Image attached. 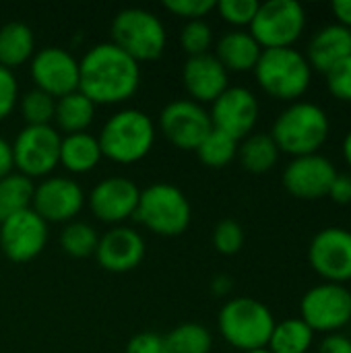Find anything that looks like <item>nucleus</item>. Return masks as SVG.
Here are the masks:
<instances>
[{
	"label": "nucleus",
	"instance_id": "nucleus-1",
	"mask_svg": "<svg viewBox=\"0 0 351 353\" xmlns=\"http://www.w3.org/2000/svg\"><path fill=\"white\" fill-rule=\"evenodd\" d=\"M141 85V66L112 41L95 43L79 60V91L95 105L130 99Z\"/></svg>",
	"mask_w": 351,
	"mask_h": 353
},
{
	"label": "nucleus",
	"instance_id": "nucleus-2",
	"mask_svg": "<svg viewBox=\"0 0 351 353\" xmlns=\"http://www.w3.org/2000/svg\"><path fill=\"white\" fill-rule=\"evenodd\" d=\"M331 122L327 112L310 101L290 103L273 122L271 139L279 153L304 157L319 153L329 141Z\"/></svg>",
	"mask_w": 351,
	"mask_h": 353
},
{
	"label": "nucleus",
	"instance_id": "nucleus-3",
	"mask_svg": "<svg viewBox=\"0 0 351 353\" xmlns=\"http://www.w3.org/2000/svg\"><path fill=\"white\" fill-rule=\"evenodd\" d=\"M97 141L103 157L116 163H137L153 149L155 124L143 110L124 108L106 120Z\"/></svg>",
	"mask_w": 351,
	"mask_h": 353
},
{
	"label": "nucleus",
	"instance_id": "nucleus-4",
	"mask_svg": "<svg viewBox=\"0 0 351 353\" xmlns=\"http://www.w3.org/2000/svg\"><path fill=\"white\" fill-rule=\"evenodd\" d=\"M252 72L267 95L292 103L308 91L312 81V68L306 56L296 48L263 50Z\"/></svg>",
	"mask_w": 351,
	"mask_h": 353
},
{
	"label": "nucleus",
	"instance_id": "nucleus-5",
	"mask_svg": "<svg viewBox=\"0 0 351 353\" xmlns=\"http://www.w3.org/2000/svg\"><path fill=\"white\" fill-rule=\"evenodd\" d=\"M217 329L221 337L240 352L267 347L275 329V316L263 302L254 298H232L217 314Z\"/></svg>",
	"mask_w": 351,
	"mask_h": 353
},
{
	"label": "nucleus",
	"instance_id": "nucleus-6",
	"mask_svg": "<svg viewBox=\"0 0 351 353\" xmlns=\"http://www.w3.org/2000/svg\"><path fill=\"white\" fill-rule=\"evenodd\" d=\"M132 219L157 236L174 238L188 230L192 209L186 194L178 186L155 182L141 190Z\"/></svg>",
	"mask_w": 351,
	"mask_h": 353
},
{
	"label": "nucleus",
	"instance_id": "nucleus-7",
	"mask_svg": "<svg viewBox=\"0 0 351 353\" xmlns=\"http://www.w3.org/2000/svg\"><path fill=\"white\" fill-rule=\"evenodd\" d=\"M112 43L126 52L137 62H151L157 60L168 43V31L163 21L139 6L122 8L112 19Z\"/></svg>",
	"mask_w": 351,
	"mask_h": 353
},
{
	"label": "nucleus",
	"instance_id": "nucleus-8",
	"mask_svg": "<svg viewBox=\"0 0 351 353\" xmlns=\"http://www.w3.org/2000/svg\"><path fill=\"white\" fill-rule=\"evenodd\" d=\"M306 29V10L296 0H267L248 27L250 35L263 50L294 48Z\"/></svg>",
	"mask_w": 351,
	"mask_h": 353
},
{
	"label": "nucleus",
	"instance_id": "nucleus-9",
	"mask_svg": "<svg viewBox=\"0 0 351 353\" xmlns=\"http://www.w3.org/2000/svg\"><path fill=\"white\" fill-rule=\"evenodd\" d=\"M300 319L317 333H339L351 323V292L339 283H319L300 300Z\"/></svg>",
	"mask_w": 351,
	"mask_h": 353
},
{
	"label": "nucleus",
	"instance_id": "nucleus-10",
	"mask_svg": "<svg viewBox=\"0 0 351 353\" xmlns=\"http://www.w3.org/2000/svg\"><path fill=\"white\" fill-rule=\"evenodd\" d=\"M60 132L50 126H25L12 147V163L27 178H48L60 165Z\"/></svg>",
	"mask_w": 351,
	"mask_h": 353
},
{
	"label": "nucleus",
	"instance_id": "nucleus-11",
	"mask_svg": "<svg viewBox=\"0 0 351 353\" xmlns=\"http://www.w3.org/2000/svg\"><path fill=\"white\" fill-rule=\"evenodd\" d=\"M308 263L325 283L351 281V232L339 225L314 234L308 246Z\"/></svg>",
	"mask_w": 351,
	"mask_h": 353
},
{
	"label": "nucleus",
	"instance_id": "nucleus-12",
	"mask_svg": "<svg viewBox=\"0 0 351 353\" xmlns=\"http://www.w3.org/2000/svg\"><path fill=\"white\" fill-rule=\"evenodd\" d=\"M161 134L178 149L197 151L213 130L209 110L192 99H174L159 114Z\"/></svg>",
	"mask_w": 351,
	"mask_h": 353
},
{
	"label": "nucleus",
	"instance_id": "nucleus-13",
	"mask_svg": "<svg viewBox=\"0 0 351 353\" xmlns=\"http://www.w3.org/2000/svg\"><path fill=\"white\" fill-rule=\"evenodd\" d=\"M261 105L257 95L246 87H228L209 110L215 130L225 132L234 141H242L252 134L259 122Z\"/></svg>",
	"mask_w": 351,
	"mask_h": 353
},
{
	"label": "nucleus",
	"instance_id": "nucleus-14",
	"mask_svg": "<svg viewBox=\"0 0 351 353\" xmlns=\"http://www.w3.org/2000/svg\"><path fill=\"white\" fill-rule=\"evenodd\" d=\"M29 72L37 89L54 99L79 91V60L64 48L48 46L33 54Z\"/></svg>",
	"mask_w": 351,
	"mask_h": 353
},
{
	"label": "nucleus",
	"instance_id": "nucleus-15",
	"mask_svg": "<svg viewBox=\"0 0 351 353\" xmlns=\"http://www.w3.org/2000/svg\"><path fill=\"white\" fill-rule=\"evenodd\" d=\"M85 207L81 184L66 176H48L33 190L31 209L46 223H70Z\"/></svg>",
	"mask_w": 351,
	"mask_h": 353
},
{
	"label": "nucleus",
	"instance_id": "nucleus-16",
	"mask_svg": "<svg viewBox=\"0 0 351 353\" xmlns=\"http://www.w3.org/2000/svg\"><path fill=\"white\" fill-rule=\"evenodd\" d=\"M48 242V223L33 211L25 209L0 223V248L12 263H29L41 254Z\"/></svg>",
	"mask_w": 351,
	"mask_h": 353
},
{
	"label": "nucleus",
	"instance_id": "nucleus-17",
	"mask_svg": "<svg viewBox=\"0 0 351 353\" xmlns=\"http://www.w3.org/2000/svg\"><path fill=\"white\" fill-rule=\"evenodd\" d=\"M337 176L335 163L321 155L292 157L281 174L283 188L300 201H319L329 194V188Z\"/></svg>",
	"mask_w": 351,
	"mask_h": 353
},
{
	"label": "nucleus",
	"instance_id": "nucleus-18",
	"mask_svg": "<svg viewBox=\"0 0 351 353\" xmlns=\"http://www.w3.org/2000/svg\"><path fill=\"white\" fill-rule=\"evenodd\" d=\"M139 196H141V188L130 178L110 176L91 188L87 203L91 213L99 221L118 225L134 215Z\"/></svg>",
	"mask_w": 351,
	"mask_h": 353
},
{
	"label": "nucleus",
	"instance_id": "nucleus-19",
	"mask_svg": "<svg viewBox=\"0 0 351 353\" xmlns=\"http://www.w3.org/2000/svg\"><path fill=\"white\" fill-rule=\"evenodd\" d=\"M95 259L110 273H128L145 259V240L132 228L116 225L99 238Z\"/></svg>",
	"mask_w": 351,
	"mask_h": 353
},
{
	"label": "nucleus",
	"instance_id": "nucleus-20",
	"mask_svg": "<svg viewBox=\"0 0 351 353\" xmlns=\"http://www.w3.org/2000/svg\"><path fill=\"white\" fill-rule=\"evenodd\" d=\"M182 83L192 101L213 103L230 87V72L213 54L190 56L182 66Z\"/></svg>",
	"mask_w": 351,
	"mask_h": 353
},
{
	"label": "nucleus",
	"instance_id": "nucleus-21",
	"mask_svg": "<svg viewBox=\"0 0 351 353\" xmlns=\"http://www.w3.org/2000/svg\"><path fill=\"white\" fill-rule=\"evenodd\" d=\"M306 60L312 70L327 74L335 64L351 56V29L337 23L321 27L308 41Z\"/></svg>",
	"mask_w": 351,
	"mask_h": 353
},
{
	"label": "nucleus",
	"instance_id": "nucleus-22",
	"mask_svg": "<svg viewBox=\"0 0 351 353\" xmlns=\"http://www.w3.org/2000/svg\"><path fill=\"white\" fill-rule=\"evenodd\" d=\"M263 48L250 35L248 29H232L225 31L215 46V58L228 72H248L254 70Z\"/></svg>",
	"mask_w": 351,
	"mask_h": 353
},
{
	"label": "nucleus",
	"instance_id": "nucleus-23",
	"mask_svg": "<svg viewBox=\"0 0 351 353\" xmlns=\"http://www.w3.org/2000/svg\"><path fill=\"white\" fill-rule=\"evenodd\" d=\"M101 157L99 141L89 132L66 134L60 141V165L70 174H87L95 170Z\"/></svg>",
	"mask_w": 351,
	"mask_h": 353
},
{
	"label": "nucleus",
	"instance_id": "nucleus-24",
	"mask_svg": "<svg viewBox=\"0 0 351 353\" xmlns=\"http://www.w3.org/2000/svg\"><path fill=\"white\" fill-rule=\"evenodd\" d=\"M35 54V35L29 25L10 21L0 27V66L12 70L31 62Z\"/></svg>",
	"mask_w": 351,
	"mask_h": 353
},
{
	"label": "nucleus",
	"instance_id": "nucleus-25",
	"mask_svg": "<svg viewBox=\"0 0 351 353\" xmlns=\"http://www.w3.org/2000/svg\"><path fill=\"white\" fill-rule=\"evenodd\" d=\"M95 118V103L81 91H72L56 99L54 122L66 134L85 132Z\"/></svg>",
	"mask_w": 351,
	"mask_h": 353
},
{
	"label": "nucleus",
	"instance_id": "nucleus-26",
	"mask_svg": "<svg viewBox=\"0 0 351 353\" xmlns=\"http://www.w3.org/2000/svg\"><path fill=\"white\" fill-rule=\"evenodd\" d=\"M238 159L250 174H267L279 161V149L271 134L252 132L238 143Z\"/></svg>",
	"mask_w": 351,
	"mask_h": 353
},
{
	"label": "nucleus",
	"instance_id": "nucleus-27",
	"mask_svg": "<svg viewBox=\"0 0 351 353\" xmlns=\"http://www.w3.org/2000/svg\"><path fill=\"white\" fill-rule=\"evenodd\" d=\"M314 343V331L298 316L275 323L267 350L271 353H308Z\"/></svg>",
	"mask_w": 351,
	"mask_h": 353
},
{
	"label": "nucleus",
	"instance_id": "nucleus-28",
	"mask_svg": "<svg viewBox=\"0 0 351 353\" xmlns=\"http://www.w3.org/2000/svg\"><path fill=\"white\" fill-rule=\"evenodd\" d=\"M33 190V180L19 172H10L8 176L0 178V223L12 217L14 213L31 209Z\"/></svg>",
	"mask_w": 351,
	"mask_h": 353
},
{
	"label": "nucleus",
	"instance_id": "nucleus-29",
	"mask_svg": "<svg viewBox=\"0 0 351 353\" xmlns=\"http://www.w3.org/2000/svg\"><path fill=\"white\" fill-rule=\"evenodd\" d=\"M163 345L166 353H211L213 335L199 323H184L163 337Z\"/></svg>",
	"mask_w": 351,
	"mask_h": 353
},
{
	"label": "nucleus",
	"instance_id": "nucleus-30",
	"mask_svg": "<svg viewBox=\"0 0 351 353\" xmlns=\"http://www.w3.org/2000/svg\"><path fill=\"white\" fill-rule=\"evenodd\" d=\"M197 155L207 168L221 170V168L230 165L238 157V141H234L225 132H219V130L213 128L205 137V141L199 145Z\"/></svg>",
	"mask_w": 351,
	"mask_h": 353
},
{
	"label": "nucleus",
	"instance_id": "nucleus-31",
	"mask_svg": "<svg viewBox=\"0 0 351 353\" xmlns=\"http://www.w3.org/2000/svg\"><path fill=\"white\" fill-rule=\"evenodd\" d=\"M99 244V234L93 225L85 221H70L60 232V248L72 259H85L95 254Z\"/></svg>",
	"mask_w": 351,
	"mask_h": 353
},
{
	"label": "nucleus",
	"instance_id": "nucleus-32",
	"mask_svg": "<svg viewBox=\"0 0 351 353\" xmlns=\"http://www.w3.org/2000/svg\"><path fill=\"white\" fill-rule=\"evenodd\" d=\"M56 112V99L46 91L33 87L21 97V114L27 126H50Z\"/></svg>",
	"mask_w": 351,
	"mask_h": 353
},
{
	"label": "nucleus",
	"instance_id": "nucleus-33",
	"mask_svg": "<svg viewBox=\"0 0 351 353\" xmlns=\"http://www.w3.org/2000/svg\"><path fill=\"white\" fill-rule=\"evenodd\" d=\"M180 46L188 54V58L209 54V50L213 46V29H211V25L205 19L186 21L184 27L180 29Z\"/></svg>",
	"mask_w": 351,
	"mask_h": 353
},
{
	"label": "nucleus",
	"instance_id": "nucleus-34",
	"mask_svg": "<svg viewBox=\"0 0 351 353\" xmlns=\"http://www.w3.org/2000/svg\"><path fill=\"white\" fill-rule=\"evenodd\" d=\"M213 246L223 256H234L244 246V230L234 219H221L213 230Z\"/></svg>",
	"mask_w": 351,
	"mask_h": 353
},
{
	"label": "nucleus",
	"instance_id": "nucleus-35",
	"mask_svg": "<svg viewBox=\"0 0 351 353\" xmlns=\"http://www.w3.org/2000/svg\"><path fill=\"white\" fill-rule=\"evenodd\" d=\"M259 4L261 2H257V0H219L215 10L234 29H244V27H250V23L259 10Z\"/></svg>",
	"mask_w": 351,
	"mask_h": 353
},
{
	"label": "nucleus",
	"instance_id": "nucleus-36",
	"mask_svg": "<svg viewBox=\"0 0 351 353\" xmlns=\"http://www.w3.org/2000/svg\"><path fill=\"white\" fill-rule=\"evenodd\" d=\"M325 77H327L329 93L339 101L351 103V56L335 64Z\"/></svg>",
	"mask_w": 351,
	"mask_h": 353
},
{
	"label": "nucleus",
	"instance_id": "nucleus-37",
	"mask_svg": "<svg viewBox=\"0 0 351 353\" xmlns=\"http://www.w3.org/2000/svg\"><path fill=\"white\" fill-rule=\"evenodd\" d=\"M215 6H217L215 0H166L163 2L166 10L186 21L205 19L211 10H215Z\"/></svg>",
	"mask_w": 351,
	"mask_h": 353
},
{
	"label": "nucleus",
	"instance_id": "nucleus-38",
	"mask_svg": "<svg viewBox=\"0 0 351 353\" xmlns=\"http://www.w3.org/2000/svg\"><path fill=\"white\" fill-rule=\"evenodd\" d=\"M19 103V83L12 70L0 66V122L6 120Z\"/></svg>",
	"mask_w": 351,
	"mask_h": 353
},
{
	"label": "nucleus",
	"instance_id": "nucleus-39",
	"mask_svg": "<svg viewBox=\"0 0 351 353\" xmlns=\"http://www.w3.org/2000/svg\"><path fill=\"white\" fill-rule=\"evenodd\" d=\"M126 353H166L163 337L151 331L139 333L128 341Z\"/></svg>",
	"mask_w": 351,
	"mask_h": 353
},
{
	"label": "nucleus",
	"instance_id": "nucleus-40",
	"mask_svg": "<svg viewBox=\"0 0 351 353\" xmlns=\"http://www.w3.org/2000/svg\"><path fill=\"white\" fill-rule=\"evenodd\" d=\"M335 205H351V174H339L335 176L329 194H327Z\"/></svg>",
	"mask_w": 351,
	"mask_h": 353
},
{
	"label": "nucleus",
	"instance_id": "nucleus-41",
	"mask_svg": "<svg viewBox=\"0 0 351 353\" xmlns=\"http://www.w3.org/2000/svg\"><path fill=\"white\" fill-rule=\"evenodd\" d=\"M319 353H351V339L343 333L325 335L319 343Z\"/></svg>",
	"mask_w": 351,
	"mask_h": 353
},
{
	"label": "nucleus",
	"instance_id": "nucleus-42",
	"mask_svg": "<svg viewBox=\"0 0 351 353\" xmlns=\"http://www.w3.org/2000/svg\"><path fill=\"white\" fill-rule=\"evenodd\" d=\"M331 12H333L337 25L351 29V0H335L331 4Z\"/></svg>",
	"mask_w": 351,
	"mask_h": 353
},
{
	"label": "nucleus",
	"instance_id": "nucleus-43",
	"mask_svg": "<svg viewBox=\"0 0 351 353\" xmlns=\"http://www.w3.org/2000/svg\"><path fill=\"white\" fill-rule=\"evenodd\" d=\"M14 163H12V147L6 139L0 137V178L8 176L12 172Z\"/></svg>",
	"mask_w": 351,
	"mask_h": 353
},
{
	"label": "nucleus",
	"instance_id": "nucleus-44",
	"mask_svg": "<svg viewBox=\"0 0 351 353\" xmlns=\"http://www.w3.org/2000/svg\"><path fill=\"white\" fill-rule=\"evenodd\" d=\"M234 290V279L225 273H219L211 279V292L215 296H230V292Z\"/></svg>",
	"mask_w": 351,
	"mask_h": 353
},
{
	"label": "nucleus",
	"instance_id": "nucleus-45",
	"mask_svg": "<svg viewBox=\"0 0 351 353\" xmlns=\"http://www.w3.org/2000/svg\"><path fill=\"white\" fill-rule=\"evenodd\" d=\"M343 159L351 170V130L345 134V141H343Z\"/></svg>",
	"mask_w": 351,
	"mask_h": 353
},
{
	"label": "nucleus",
	"instance_id": "nucleus-46",
	"mask_svg": "<svg viewBox=\"0 0 351 353\" xmlns=\"http://www.w3.org/2000/svg\"><path fill=\"white\" fill-rule=\"evenodd\" d=\"M244 353H271L267 347H261V350H252V352H244Z\"/></svg>",
	"mask_w": 351,
	"mask_h": 353
}]
</instances>
